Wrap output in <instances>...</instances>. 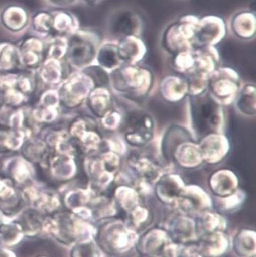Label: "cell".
Segmentation results:
<instances>
[{
    "mask_svg": "<svg viewBox=\"0 0 256 257\" xmlns=\"http://www.w3.org/2000/svg\"><path fill=\"white\" fill-rule=\"evenodd\" d=\"M53 17V36L68 37L80 29L77 17L71 12L64 10L51 11Z\"/></svg>",
    "mask_w": 256,
    "mask_h": 257,
    "instance_id": "11",
    "label": "cell"
},
{
    "mask_svg": "<svg viewBox=\"0 0 256 257\" xmlns=\"http://www.w3.org/2000/svg\"><path fill=\"white\" fill-rule=\"evenodd\" d=\"M44 221L40 216L33 213L25 214L17 222L22 227L23 233L27 236H36L43 230Z\"/></svg>",
    "mask_w": 256,
    "mask_h": 257,
    "instance_id": "20",
    "label": "cell"
},
{
    "mask_svg": "<svg viewBox=\"0 0 256 257\" xmlns=\"http://www.w3.org/2000/svg\"><path fill=\"white\" fill-rule=\"evenodd\" d=\"M92 103L96 110L104 112L106 113L111 109H109L110 106L111 99L109 91L106 89H98L92 94Z\"/></svg>",
    "mask_w": 256,
    "mask_h": 257,
    "instance_id": "22",
    "label": "cell"
},
{
    "mask_svg": "<svg viewBox=\"0 0 256 257\" xmlns=\"http://www.w3.org/2000/svg\"><path fill=\"white\" fill-rule=\"evenodd\" d=\"M113 87L118 93L136 97L144 96L152 88V75L148 70L137 67H122L115 70L112 76Z\"/></svg>",
    "mask_w": 256,
    "mask_h": 257,
    "instance_id": "3",
    "label": "cell"
},
{
    "mask_svg": "<svg viewBox=\"0 0 256 257\" xmlns=\"http://www.w3.org/2000/svg\"><path fill=\"white\" fill-rule=\"evenodd\" d=\"M44 1L50 7L58 10H64V9L77 5L80 0H44Z\"/></svg>",
    "mask_w": 256,
    "mask_h": 257,
    "instance_id": "26",
    "label": "cell"
},
{
    "mask_svg": "<svg viewBox=\"0 0 256 257\" xmlns=\"http://www.w3.org/2000/svg\"><path fill=\"white\" fill-rule=\"evenodd\" d=\"M236 107L239 112L251 116L255 112V87L246 85L238 91Z\"/></svg>",
    "mask_w": 256,
    "mask_h": 257,
    "instance_id": "17",
    "label": "cell"
},
{
    "mask_svg": "<svg viewBox=\"0 0 256 257\" xmlns=\"http://www.w3.org/2000/svg\"><path fill=\"white\" fill-rule=\"evenodd\" d=\"M97 60L103 68L107 69H117L121 62H123L118 54V48L110 44H106L99 48Z\"/></svg>",
    "mask_w": 256,
    "mask_h": 257,
    "instance_id": "18",
    "label": "cell"
},
{
    "mask_svg": "<svg viewBox=\"0 0 256 257\" xmlns=\"http://www.w3.org/2000/svg\"><path fill=\"white\" fill-rule=\"evenodd\" d=\"M199 147L203 161L210 164H216L227 154L229 143L222 134H211L203 137Z\"/></svg>",
    "mask_w": 256,
    "mask_h": 257,
    "instance_id": "9",
    "label": "cell"
},
{
    "mask_svg": "<svg viewBox=\"0 0 256 257\" xmlns=\"http://www.w3.org/2000/svg\"><path fill=\"white\" fill-rule=\"evenodd\" d=\"M191 117L193 128L202 132L204 137L218 134L223 122V109L221 103L206 90L197 96H191Z\"/></svg>",
    "mask_w": 256,
    "mask_h": 257,
    "instance_id": "1",
    "label": "cell"
},
{
    "mask_svg": "<svg viewBox=\"0 0 256 257\" xmlns=\"http://www.w3.org/2000/svg\"><path fill=\"white\" fill-rule=\"evenodd\" d=\"M45 227L60 243L71 244L88 236L87 223L68 214H61L44 221Z\"/></svg>",
    "mask_w": 256,
    "mask_h": 257,
    "instance_id": "4",
    "label": "cell"
},
{
    "mask_svg": "<svg viewBox=\"0 0 256 257\" xmlns=\"http://www.w3.org/2000/svg\"><path fill=\"white\" fill-rule=\"evenodd\" d=\"M29 12L23 6L10 4L0 10V26L12 34H20L30 26Z\"/></svg>",
    "mask_w": 256,
    "mask_h": 257,
    "instance_id": "7",
    "label": "cell"
},
{
    "mask_svg": "<svg viewBox=\"0 0 256 257\" xmlns=\"http://www.w3.org/2000/svg\"><path fill=\"white\" fill-rule=\"evenodd\" d=\"M161 94L167 101L179 102L187 93L185 80L178 77H168L162 80L160 87Z\"/></svg>",
    "mask_w": 256,
    "mask_h": 257,
    "instance_id": "13",
    "label": "cell"
},
{
    "mask_svg": "<svg viewBox=\"0 0 256 257\" xmlns=\"http://www.w3.org/2000/svg\"><path fill=\"white\" fill-rule=\"evenodd\" d=\"M237 186L236 177L231 171L220 170L213 174L210 179V187L216 195L230 196Z\"/></svg>",
    "mask_w": 256,
    "mask_h": 257,
    "instance_id": "14",
    "label": "cell"
},
{
    "mask_svg": "<svg viewBox=\"0 0 256 257\" xmlns=\"http://www.w3.org/2000/svg\"><path fill=\"white\" fill-rule=\"evenodd\" d=\"M207 90L219 103H224L235 97V93L239 91L238 80L235 75H230L229 72L217 71L209 76Z\"/></svg>",
    "mask_w": 256,
    "mask_h": 257,
    "instance_id": "8",
    "label": "cell"
},
{
    "mask_svg": "<svg viewBox=\"0 0 256 257\" xmlns=\"http://www.w3.org/2000/svg\"><path fill=\"white\" fill-rule=\"evenodd\" d=\"M23 233L18 223L0 225V243L6 246H15L21 242Z\"/></svg>",
    "mask_w": 256,
    "mask_h": 257,
    "instance_id": "19",
    "label": "cell"
},
{
    "mask_svg": "<svg viewBox=\"0 0 256 257\" xmlns=\"http://www.w3.org/2000/svg\"><path fill=\"white\" fill-rule=\"evenodd\" d=\"M216 27L213 25H206L201 28L200 31L197 32V42L200 43H208L210 41L213 40L215 35L217 33Z\"/></svg>",
    "mask_w": 256,
    "mask_h": 257,
    "instance_id": "25",
    "label": "cell"
},
{
    "mask_svg": "<svg viewBox=\"0 0 256 257\" xmlns=\"http://www.w3.org/2000/svg\"><path fill=\"white\" fill-rule=\"evenodd\" d=\"M171 156H173L180 166L184 168H195L203 162L199 144L192 141L191 139L178 143Z\"/></svg>",
    "mask_w": 256,
    "mask_h": 257,
    "instance_id": "10",
    "label": "cell"
},
{
    "mask_svg": "<svg viewBox=\"0 0 256 257\" xmlns=\"http://www.w3.org/2000/svg\"><path fill=\"white\" fill-rule=\"evenodd\" d=\"M45 48L44 39L36 36L29 37L23 41L21 48L18 49L19 58L22 62L28 65L36 64Z\"/></svg>",
    "mask_w": 256,
    "mask_h": 257,
    "instance_id": "12",
    "label": "cell"
},
{
    "mask_svg": "<svg viewBox=\"0 0 256 257\" xmlns=\"http://www.w3.org/2000/svg\"><path fill=\"white\" fill-rule=\"evenodd\" d=\"M53 17L51 11H40L31 18L30 26L34 36L45 39L53 36Z\"/></svg>",
    "mask_w": 256,
    "mask_h": 257,
    "instance_id": "16",
    "label": "cell"
},
{
    "mask_svg": "<svg viewBox=\"0 0 256 257\" xmlns=\"http://www.w3.org/2000/svg\"><path fill=\"white\" fill-rule=\"evenodd\" d=\"M115 25L116 26L115 31L118 34H130V32H133L134 24L130 15L129 16L125 13L119 16Z\"/></svg>",
    "mask_w": 256,
    "mask_h": 257,
    "instance_id": "24",
    "label": "cell"
},
{
    "mask_svg": "<svg viewBox=\"0 0 256 257\" xmlns=\"http://www.w3.org/2000/svg\"><path fill=\"white\" fill-rule=\"evenodd\" d=\"M127 165L132 172L146 182L160 178V161L147 152L135 150L127 158Z\"/></svg>",
    "mask_w": 256,
    "mask_h": 257,
    "instance_id": "6",
    "label": "cell"
},
{
    "mask_svg": "<svg viewBox=\"0 0 256 257\" xmlns=\"http://www.w3.org/2000/svg\"><path fill=\"white\" fill-rule=\"evenodd\" d=\"M154 119L143 110H132L123 115L119 127L122 140L130 147L141 149L149 144L154 137Z\"/></svg>",
    "mask_w": 256,
    "mask_h": 257,
    "instance_id": "2",
    "label": "cell"
},
{
    "mask_svg": "<svg viewBox=\"0 0 256 257\" xmlns=\"http://www.w3.org/2000/svg\"><path fill=\"white\" fill-rule=\"evenodd\" d=\"M71 257H99V252L92 243H80L74 246Z\"/></svg>",
    "mask_w": 256,
    "mask_h": 257,
    "instance_id": "23",
    "label": "cell"
},
{
    "mask_svg": "<svg viewBox=\"0 0 256 257\" xmlns=\"http://www.w3.org/2000/svg\"><path fill=\"white\" fill-rule=\"evenodd\" d=\"M19 55L18 49L8 42L0 43V68H10Z\"/></svg>",
    "mask_w": 256,
    "mask_h": 257,
    "instance_id": "21",
    "label": "cell"
},
{
    "mask_svg": "<svg viewBox=\"0 0 256 257\" xmlns=\"http://www.w3.org/2000/svg\"><path fill=\"white\" fill-rule=\"evenodd\" d=\"M96 38L92 32L79 29L67 37V58L73 64L82 66L93 61L96 55Z\"/></svg>",
    "mask_w": 256,
    "mask_h": 257,
    "instance_id": "5",
    "label": "cell"
},
{
    "mask_svg": "<svg viewBox=\"0 0 256 257\" xmlns=\"http://www.w3.org/2000/svg\"><path fill=\"white\" fill-rule=\"evenodd\" d=\"M40 257H47V256H40Z\"/></svg>",
    "mask_w": 256,
    "mask_h": 257,
    "instance_id": "28",
    "label": "cell"
},
{
    "mask_svg": "<svg viewBox=\"0 0 256 257\" xmlns=\"http://www.w3.org/2000/svg\"><path fill=\"white\" fill-rule=\"evenodd\" d=\"M182 180L181 177L175 174H167L161 176L159 179V183L156 187L159 198L163 199L173 200L176 197H179L184 190Z\"/></svg>",
    "mask_w": 256,
    "mask_h": 257,
    "instance_id": "15",
    "label": "cell"
},
{
    "mask_svg": "<svg viewBox=\"0 0 256 257\" xmlns=\"http://www.w3.org/2000/svg\"><path fill=\"white\" fill-rule=\"evenodd\" d=\"M0 257H16L11 251L4 248H0Z\"/></svg>",
    "mask_w": 256,
    "mask_h": 257,
    "instance_id": "27",
    "label": "cell"
}]
</instances>
